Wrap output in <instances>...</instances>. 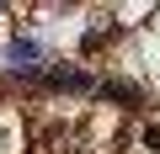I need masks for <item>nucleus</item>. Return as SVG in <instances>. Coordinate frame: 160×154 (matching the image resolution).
Returning a JSON list of instances; mask_svg holds the SVG:
<instances>
[{"label":"nucleus","instance_id":"f257e3e1","mask_svg":"<svg viewBox=\"0 0 160 154\" xmlns=\"http://www.w3.org/2000/svg\"><path fill=\"white\" fill-rule=\"evenodd\" d=\"M11 58H16V69H32V58H38V48H32V43H16V48H11Z\"/></svg>","mask_w":160,"mask_h":154}]
</instances>
